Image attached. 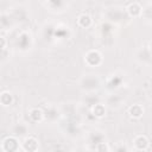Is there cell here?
<instances>
[{"mask_svg": "<svg viewBox=\"0 0 152 152\" xmlns=\"http://www.w3.org/2000/svg\"><path fill=\"white\" fill-rule=\"evenodd\" d=\"M147 145H148V140H147V138L144 137V135H139V137H137L135 140H134V146H135L138 150H145V148L147 147Z\"/></svg>", "mask_w": 152, "mask_h": 152, "instance_id": "1", "label": "cell"}, {"mask_svg": "<svg viewBox=\"0 0 152 152\" xmlns=\"http://www.w3.org/2000/svg\"><path fill=\"white\" fill-rule=\"evenodd\" d=\"M142 108L139 106V104H134V106H132L131 108H129V114L132 115V116H134V118H139V116H141V114H142Z\"/></svg>", "mask_w": 152, "mask_h": 152, "instance_id": "3", "label": "cell"}, {"mask_svg": "<svg viewBox=\"0 0 152 152\" xmlns=\"http://www.w3.org/2000/svg\"><path fill=\"white\" fill-rule=\"evenodd\" d=\"M77 23H78V25L82 26V27H88V26L90 25V23H91V18H90L88 14L83 13V14H81V15L78 17Z\"/></svg>", "mask_w": 152, "mask_h": 152, "instance_id": "2", "label": "cell"}, {"mask_svg": "<svg viewBox=\"0 0 152 152\" xmlns=\"http://www.w3.org/2000/svg\"><path fill=\"white\" fill-rule=\"evenodd\" d=\"M128 12H129L133 17H135V15H138V14L140 13V6H139L137 2H133V4H131V5L128 6Z\"/></svg>", "mask_w": 152, "mask_h": 152, "instance_id": "4", "label": "cell"}, {"mask_svg": "<svg viewBox=\"0 0 152 152\" xmlns=\"http://www.w3.org/2000/svg\"><path fill=\"white\" fill-rule=\"evenodd\" d=\"M31 118L34 120V121H39V120H42V118H43V112L40 110V109H38V108H33L32 110H31Z\"/></svg>", "mask_w": 152, "mask_h": 152, "instance_id": "5", "label": "cell"}]
</instances>
